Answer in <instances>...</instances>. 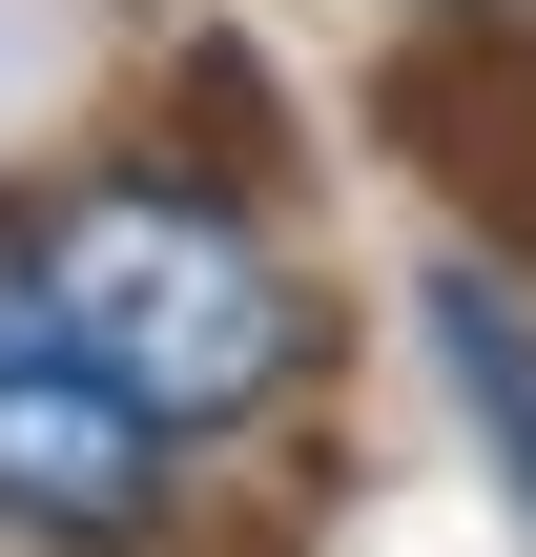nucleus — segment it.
<instances>
[{"mask_svg": "<svg viewBox=\"0 0 536 557\" xmlns=\"http://www.w3.org/2000/svg\"><path fill=\"white\" fill-rule=\"evenodd\" d=\"M0 248H21V289H41V331H62L83 372H124L186 455H248V434L310 393V269H289V227H269L248 186H207V165H83V186H41Z\"/></svg>", "mask_w": 536, "mask_h": 557, "instance_id": "nucleus-1", "label": "nucleus"}, {"mask_svg": "<svg viewBox=\"0 0 536 557\" xmlns=\"http://www.w3.org/2000/svg\"><path fill=\"white\" fill-rule=\"evenodd\" d=\"M165 496H186V434H165L124 372H83V351L41 331L21 248H0V537L21 557H145Z\"/></svg>", "mask_w": 536, "mask_h": 557, "instance_id": "nucleus-2", "label": "nucleus"}, {"mask_svg": "<svg viewBox=\"0 0 536 557\" xmlns=\"http://www.w3.org/2000/svg\"><path fill=\"white\" fill-rule=\"evenodd\" d=\"M434 351H454V393H475V455L516 475V517H536V289L516 269H434Z\"/></svg>", "mask_w": 536, "mask_h": 557, "instance_id": "nucleus-3", "label": "nucleus"}, {"mask_svg": "<svg viewBox=\"0 0 536 557\" xmlns=\"http://www.w3.org/2000/svg\"><path fill=\"white\" fill-rule=\"evenodd\" d=\"M434 21H496V0H434Z\"/></svg>", "mask_w": 536, "mask_h": 557, "instance_id": "nucleus-4", "label": "nucleus"}]
</instances>
